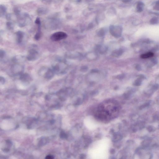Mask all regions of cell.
<instances>
[{"label":"cell","mask_w":159,"mask_h":159,"mask_svg":"<svg viewBox=\"0 0 159 159\" xmlns=\"http://www.w3.org/2000/svg\"><path fill=\"white\" fill-rule=\"evenodd\" d=\"M119 111L118 104L113 101H108L100 104L95 111V116L99 120L108 122L117 116Z\"/></svg>","instance_id":"cell-1"},{"label":"cell","mask_w":159,"mask_h":159,"mask_svg":"<svg viewBox=\"0 0 159 159\" xmlns=\"http://www.w3.org/2000/svg\"><path fill=\"white\" fill-rule=\"evenodd\" d=\"M109 142L103 139L96 143L89 151V155L93 158H106L108 156Z\"/></svg>","instance_id":"cell-2"},{"label":"cell","mask_w":159,"mask_h":159,"mask_svg":"<svg viewBox=\"0 0 159 159\" xmlns=\"http://www.w3.org/2000/svg\"><path fill=\"white\" fill-rule=\"evenodd\" d=\"M17 16L18 24L20 27H23L26 25L28 22L30 20L29 15L27 13H24L23 15L20 13Z\"/></svg>","instance_id":"cell-3"},{"label":"cell","mask_w":159,"mask_h":159,"mask_svg":"<svg viewBox=\"0 0 159 159\" xmlns=\"http://www.w3.org/2000/svg\"><path fill=\"white\" fill-rule=\"evenodd\" d=\"M122 31V27L120 26L111 25L109 27L110 33L113 36L117 38L121 36Z\"/></svg>","instance_id":"cell-4"},{"label":"cell","mask_w":159,"mask_h":159,"mask_svg":"<svg viewBox=\"0 0 159 159\" xmlns=\"http://www.w3.org/2000/svg\"><path fill=\"white\" fill-rule=\"evenodd\" d=\"M39 74L41 75H43L44 78L47 80H49L53 78L56 73L52 68L49 69L42 68L40 71Z\"/></svg>","instance_id":"cell-5"},{"label":"cell","mask_w":159,"mask_h":159,"mask_svg":"<svg viewBox=\"0 0 159 159\" xmlns=\"http://www.w3.org/2000/svg\"><path fill=\"white\" fill-rule=\"evenodd\" d=\"M68 37L67 34L62 32H58L53 34L51 37V40L57 42L66 39Z\"/></svg>","instance_id":"cell-6"},{"label":"cell","mask_w":159,"mask_h":159,"mask_svg":"<svg viewBox=\"0 0 159 159\" xmlns=\"http://www.w3.org/2000/svg\"><path fill=\"white\" fill-rule=\"evenodd\" d=\"M39 53L36 49H31L28 51L27 58L29 61H34L39 58Z\"/></svg>","instance_id":"cell-7"},{"label":"cell","mask_w":159,"mask_h":159,"mask_svg":"<svg viewBox=\"0 0 159 159\" xmlns=\"http://www.w3.org/2000/svg\"><path fill=\"white\" fill-rule=\"evenodd\" d=\"M20 80L23 82L28 83L32 81V78L30 75L27 73H22L20 77Z\"/></svg>","instance_id":"cell-8"},{"label":"cell","mask_w":159,"mask_h":159,"mask_svg":"<svg viewBox=\"0 0 159 159\" xmlns=\"http://www.w3.org/2000/svg\"><path fill=\"white\" fill-rule=\"evenodd\" d=\"M23 66L19 64H14L12 68V72L14 74H20L23 70Z\"/></svg>","instance_id":"cell-9"},{"label":"cell","mask_w":159,"mask_h":159,"mask_svg":"<svg viewBox=\"0 0 159 159\" xmlns=\"http://www.w3.org/2000/svg\"><path fill=\"white\" fill-rule=\"evenodd\" d=\"M47 23H48L49 25L51 28H56L58 27L60 24L59 20L56 18H52L47 20Z\"/></svg>","instance_id":"cell-10"},{"label":"cell","mask_w":159,"mask_h":159,"mask_svg":"<svg viewBox=\"0 0 159 159\" xmlns=\"http://www.w3.org/2000/svg\"><path fill=\"white\" fill-rule=\"evenodd\" d=\"M16 41L18 44L21 43L23 41L24 37V33L21 31H19L17 32Z\"/></svg>","instance_id":"cell-11"},{"label":"cell","mask_w":159,"mask_h":159,"mask_svg":"<svg viewBox=\"0 0 159 159\" xmlns=\"http://www.w3.org/2000/svg\"><path fill=\"white\" fill-rule=\"evenodd\" d=\"M38 26L37 32L34 36V39L36 40H39L42 37L41 23L37 24Z\"/></svg>","instance_id":"cell-12"},{"label":"cell","mask_w":159,"mask_h":159,"mask_svg":"<svg viewBox=\"0 0 159 159\" xmlns=\"http://www.w3.org/2000/svg\"><path fill=\"white\" fill-rule=\"evenodd\" d=\"M48 12V9L45 8H39L37 10V13L41 15L46 14Z\"/></svg>","instance_id":"cell-13"},{"label":"cell","mask_w":159,"mask_h":159,"mask_svg":"<svg viewBox=\"0 0 159 159\" xmlns=\"http://www.w3.org/2000/svg\"><path fill=\"white\" fill-rule=\"evenodd\" d=\"M144 6L145 5L143 3L140 1L137 4L136 10V11L138 13H141L144 10Z\"/></svg>","instance_id":"cell-14"},{"label":"cell","mask_w":159,"mask_h":159,"mask_svg":"<svg viewBox=\"0 0 159 159\" xmlns=\"http://www.w3.org/2000/svg\"><path fill=\"white\" fill-rule=\"evenodd\" d=\"M123 53V51L121 49L115 50L112 53V55L114 57H119L121 56Z\"/></svg>","instance_id":"cell-15"},{"label":"cell","mask_w":159,"mask_h":159,"mask_svg":"<svg viewBox=\"0 0 159 159\" xmlns=\"http://www.w3.org/2000/svg\"><path fill=\"white\" fill-rule=\"evenodd\" d=\"M7 8L4 5H1L0 6V16L3 17L6 14L7 11Z\"/></svg>","instance_id":"cell-16"},{"label":"cell","mask_w":159,"mask_h":159,"mask_svg":"<svg viewBox=\"0 0 159 159\" xmlns=\"http://www.w3.org/2000/svg\"><path fill=\"white\" fill-rule=\"evenodd\" d=\"M96 33L97 35L98 36L101 37L104 36V35H105L106 31L103 28H102L98 30Z\"/></svg>","instance_id":"cell-17"},{"label":"cell","mask_w":159,"mask_h":159,"mask_svg":"<svg viewBox=\"0 0 159 159\" xmlns=\"http://www.w3.org/2000/svg\"><path fill=\"white\" fill-rule=\"evenodd\" d=\"M154 56V54L152 52H148L142 55L141 57L142 58H147L153 57Z\"/></svg>","instance_id":"cell-18"},{"label":"cell","mask_w":159,"mask_h":159,"mask_svg":"<svg viewBox=\"0 0 159 159\" xmlns=\"http://www.w3.org/2000/svg\"><path fill=\"white\" fill-rule=\"evenodd\" d=\"M98 49L99 52L101 53H105L107 51V49L106 47H103L101 46H98Z\"/></svg>","instance_id":"cell-19"},{"label":"cell","mask_w":159,"mask_h":159,"mask_svg":"<svg viewBox=\"0 0 159 159\" xmlns=\"http://www.w3.org/2000/svg\"><path fill=\"white\" fill-rule=\"evenodd\" d=\"M158 20L157 18L154 17L151 20L150 23L152 24H155L158 23Z\"/></svg>","instance_id":"cell-20"},{"label":"cell","mask_w":159,"mask_h":159,"mask_svg":"<svg viewBox=\"0 0 159 159\" xmlns=\"http://www.w3.org/2000/svg\"><path fill=\"white\" fill-rule=\"evenodd\" d=\"M153 9L157 11H159V0L156 2L155 6L153 7Z\"/></svg>","instance_id":"cell-21"},{"label":"cell","mask_w":159,"mask_h":159,"mask_svg":"<svg viewBox=\"0 0 159 159\" xmlns=\"http://www.w3.org/2000/svg\"><path fill=\"white\" fill-rule=\"evenodd\" d=\"M41 1L48 3H58L61 0H41Z\"/></svg>","instance_id":"cell-22"},{"label":"cell","mask_w":159,"mask_h":159,"mask_svg":"<svg viewBox=\"0 0 159 159\" xmlns=\"http://www.w3.org/2000/svg\"><path fill=\"white\" fill-rule=\"evenodd\" d=\"M7 27L9 29H12L13 27V25L11 22H8L7 24Z\"/></svg>","instance_id":"cell-23"},{"label":"cell","mask_w":159,"mask_h":159,"mask_svg":"<svg viewBox=\"0 0 159 159\" xmlns=\"http://www.w3.org/2000/svg\"><path fill=\"white\" fill-rule=\"evenodd\" d=\"M5 54H6V53H5V51L3 50H1V51H0V57H1V59L5 57Z\"/></svg>","instance_id":"cell-24"},{"label":"cell","mask_w":159,"mask_h":159,"mask_svg":"<svg viewBox=\"0 0 159 159\" xmlns=\"http://www.w3.org/2000/svg\"><path fill=\"white\" fill-rule=\"evenodd\" d=\"M88 68L86 66H83L81 68V71L82 72H87L88 70Z\"/></svg>","instance_id":"cell-25"},{"label":"cell","mask_w":159,"mask_h":159,"mask_svg":"<svg viewBox=\"0 0 159 159\" xmlns=\"http://www.w3.org/2000/svg\"><path fill=\"white\" fill-rule=\"evenodd\" d=\"M0 82H1V83L2 84H4L5 82H6V79L3 77H1Z\"/></svg>","instance_id":"cell-26"},{"label":"cell","mask_w":159,"mask_h":159,"mask_svg":"<svg viewBox=\"0 0 159 159\" xmlns=\"http://www.w3.org/2000/svg\"><path fill=\"white\" fill-rule=\"evenodd\" d=\"M123 75L122 74L120 75H118L116 77V78L118 79L121 80L123 78Z\"/></svg>","instance_id":"cell-27"},{"label":"cell","mask_w":159,"mask_h":159,"mask_svg":"<svg viewBox=\"0 0 159 159\" xmlns=\"http://www.w3.org/2000/svg\"><path fill=\"white\" fill-rule=\"evenodd\" d=\"M122 2L125 3L130 2L132 0H122Z\"/></svg>","instance_id":"cell-28"},{"label":"cell","mask_w":159,"mask_h":159,"mask_svg":"<svg viewBox=\"0 0 159 159\" xmlns=\"http://www.w3.org/2000/svg\"><path fill=\"white\" fill-rule=\"evenodd\" d=\"M46 158L48 159H52L53 158V157L51 156H48L46 157Z\"/></svg>","instance_id":"cell-29"},{"label":"cell","mask_w":159,"mask_h":159,"mask_svg":"<svg viewBox=\"0 0 159 159\" xmlns=\"http://www.w3.org/2000/svg\"><path fill=\"white\" fill-rule=\"evenodd\" d=\"M77 2H80L82 1V0H77Z\"/></svg>","instance_id":"cell-30"}]
</instances>
